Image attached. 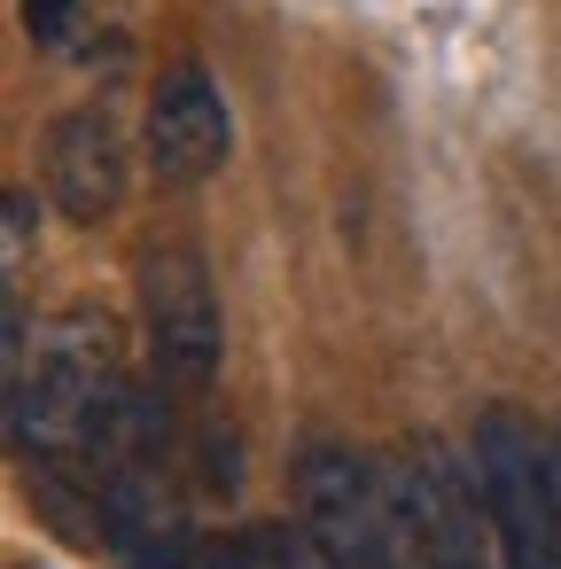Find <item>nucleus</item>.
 <instances>
[{
  "label": "nucleus",
  "mask_w": 561,
  "mask_h": 569,
  "mask_svg": "<svg viewBox=\"0 0 561 569\" xmlns=\"http://www.w3.org/2000/svg\"><path fill=\"white\" fill-rule=\"evenodd\" d=\"M9 375V445L24 468L40 460H87L102 468L118 429H126V406H133V382H126V359H118V328L102 312H63L40 328V343L24 359L0 367Z\"/></svg>",
  "instance_id": "nucleus-1"
},
{
  "label": "nucleus",
  "mask_w": 561,
  "mask_h": 569,
  "mask_svg": "<svg viewBox=\"0 0 561 569\" xmlns=\"http://www.w3.org/2000/svg\"><path fill=\"white\" fill-rule=\"evenodd\" d=\"M227 149H234V118H227L211 71L203 63L164 71L157 94H149V164H157V180L196 188L227 164Z\"/></svg>",
  "instance_id": "nucleus-7"
},
{
  "label": "nucleus",
  "mask_w": 561,
  "mask_h": 569,
  "mask_svg": "<svg viewBox=\"0 0 561 569\" xmlns=\"http://www.w3.org/2000/svg\"><path fill=\"white\" fill-rule=\"evenodd\" d=\"M24 250H32V188H9V289L24 281Z\"/></svg>",
  "instance_id": "nucleus-9"
},
{
  "label": "nucleus",
  "mask_w": 561,
  "mask_h": 569,
  "mask_svg": "<svg viewBox=\"0 0 561 569\" xmlns=\"http://www.w3.org/2000/svg\"><path fill=\"white\" fill-rule=\"evenodd\" d=\"M17 569H24V561H17Z\"/></svg>",
  "instance_id": "nucleus-11"
},
{
  "label": "nucleus",
  "mask_w": 561,
  "mask_h": 569,
  "mask_svg": "<svg viewBox=\"0 0 561 569\" xmlns=\"http://www.w3.org/2000/svg\"><path fill=\"white\" fill-rule=\"evenodd\" d=\"M40 180L71 227H102L126 203V133L110 102H79L40 133Z\"/></svg>",
  "instance_id": "nucleus-6"
},
{
  "label": "nucleus",
  "mask_w": 561,
  "mask_h": 569,
  "mask_svg": "<svg viewBox=\"0 0 561 569\" xmlns=\"http://www.w3.org/2000/svg\"><path fill=\"white\" fill-rule=\"evenodd\" d=\"M133 297H141V336H149L157 382L180 398H203L219 382V359H227L211 266L188 242H141L133 250Z\"/></svg>",
  "instance_id": "nucleus-5"
},
{
  "label": "nucleus",
  "mask_w": 561,
  "mask_h": 569,
  "mask_svg": "<svg viewBox=\"0 0 561 569\" xmlns=\"http://www.w3.org/2000/svg\"><path fill=\"white\" fill-rule=\"evenodd\" d=\"M71 9H79V0H24V24H32V40H40V48H63Z\"/></svg>",
  "instance_id": "nucleus-10"
},
{
  "label": "nucleus",
  "mask_w": 561,
  "mask_h": 569,
  "mask_svg": "<svg viewBox=\"0 0 561 569\" xmlns=\"http://www.w3.org/2000/svg\"><path fill=\"white\" fill-rule=\"evenodd\" d=\"M188 569H304V530H242V538H196Z\"/></svg>",
  "instance_id": "nucleus-8"
},
{
  "label": "nucleus",
  "mask_w": 561,
  "mask_h": 569,
  "mask_svg": "<svg viewBox=\"0 0 561 569\" xmlns=\"http://www.w3.org/2000/svg\"><path fill=\"white\" fill-rule=\"evenodd\" d=\"M382 476H390V507L413 569H507L468 452H452L444 437H413Z\"/></svg>",
  "instance_id": "nucleus-3"
},
{
  "label": "nucleus",
  "mask_w": 561,
  "mask_h": 569,
  "mask_svg": "<svg viewBox=\"0 0 561 569\" xmlns=\"http://www.w3.org/2000/svg\"><path fill=\"white\" fill-rule=\"evenodd\" d=\"M297 507H304V569H413L390 507V476L351 452L343 437H312L297 452Z\"/></svg>",
  "instance_id": "nucleus-2"
},
{
  "label": "nucleus",
  "mask_w": 561,
  "mask_h": 569,
  "mask_svg": "<svg viewBox=\"0 0 561 569\" xmlns=\"http://www.w3.org/2000/svg\"><path fill=\"white\" fill-rule=\"evenodd\" d=\"M475 483L499 530L507 569H561V437L530 429L522 413H483L475 421Z\"/></svg>",
  "instance_id": "nucleus-4"
}]
</instances>
